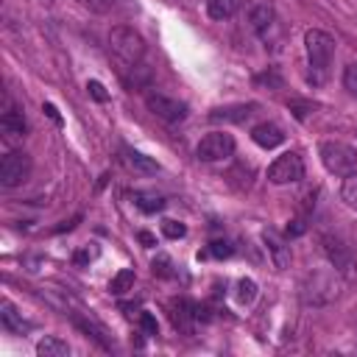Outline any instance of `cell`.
<instances>
[{
	"label": "cell",
	"mask_w": 357,
	"mask_h": 357,
	"mask_svg": "<svg viewBox=\"0 0 357 357\" xmlns=\"http://www.w3.org/2000/svg\"><path fill=\"white\" fill-rule=\"evenodd\" d=\"M109 47H112V53H114L123 64H128V67L139 64L142 56H145V39H142L134 28H128V25H114V28L109 31Z\"/></svg>",
	"instance_id": "obj_1"
},
{
	"label": "cell",
	"mask_w": 357,
	"mask_h": 357,
	"mask_svg": "<svg viewBox=\"0 0 357 357\" xmlns=\"http://www.w3.org/2000/svg\"><path fill=\"white\" fill-rule=\"evenodd\" d=\"M318 156L324 162V167L335 176H346L351 170H357V151L349 142L340 139H324L318 145Z\"/></svg>",
	"instance_id": "obj_2"
},
{
	"label": "cell",
	"mask_w": 357,
	"mask_h": 357,
	"mask_svg": "<svg viewBox=\"0 0 357 357\" xmlns=\"http://www.w3.org/2000/svg\"><path fill=\"white\" fill-rule=\"evenodd\" d=\"M304 47H307L310 67L324 75L329 70V64H332V56H335V39L321 28H310L304 33Z\"/></svg>",
	"instance_id": "obj_3"
},
{
	"label": "cell",
	"mask_w": 357,
	"mask_h": 357,
	"mask_svg": "<svg viewBox=\"0 0 357 357\" xmlns=\"http://www.w3.org/2000/svg\"><path fill=\"white\" fill-rule=\"evenodd\" d=\"M31 170H33V162L25 151H8L3 159H0V184L6 190L11 187H20L31 178Z\"/></svg>",
	"instance_id": "obj_4"
},
{
	"label": "cell",
	"mask_w": 357,
	"mask_h": 357,
	"mask_svg": "<svg viewBox=\"0 0 357 357\" xmlns=\"http://www.w3.org/2000/svg\"><path fill=\"white\" fill-rule=\"evenodd\" d=\"M301 178H304V162L296 151H284L268 165V181L271 184H296Z\"/></svg>",
	"instance_id": "obj_5"
},
{
	"label": "cell",
	"mask_w": 357,
	"mask_h": 357,
	"mask_svg": "<svg viewBox=\"0 0 357 357\" xmlns=\"http://www.w3.org/2000/svg\"><path fill=\"white\" fill-rule=\"evenodd\" d=\"M145 106L151 114H156L165 123H181L187 117V103H181L178 98H170L165 92H145Z\"/></svg>",
	"instance_id": "obj_6"
},
{
	"label": "cell",
	"mask_w": 357,
	"mask_h": 357,
	"mask_svg": "<svg viewBox=\"0 0 357 357\" xmlns=\"http://www.w3.org/2000/svg\"><path fill=\"white\" fill-rule=\"evenodd\" d=\"M234 153V137L226 131H212L195 145V156L201 162H223Z\"/></svg>",
	"instance_id": "obj_7"
},
{
	"label": "cell",
	"mask_w": 357,
	"mask_h": 357,
	"mask_svg": "<svg viewBox=\"0 0 357 357\" xmlns=\"http://www.w3.org/2000/svg\"><path fill=\"white\" fill-rule=\"evenodd\" d=\"M321 248H324L326 259L335 265V271H340V273H351V268H354V262H351V251H349L337 237H332V234H321Z\"/></svg>",
	"instance_id": "obj_8"
},
{
	"label": "cell",
	"mask_w": 357,
	"mask_h": 357,
	"mask_svg": "<svg viewBox=\"0 0 357 357\" xmlns=\"http://www.w3.org/2000/svg\"><path fill=\"white\" fill-rule=\"evenodd\" d=\"M245 20H248L251 31L265 33V31L276 22V8H273L271 0H251L248 8H245Z\"/></svg>",
	"instance_id": "obj_9"
},
{
	"label": "cell",
	"mask_w": 357,
	"mask_h": 357,
	"mask_svg": "<svg viewBox=\"0 0 357 357\" xmlns=\"http://www.w3.org/2000/svg\"><path fill=\"white\" fill-rule=\"evenodd\" d=\"M262 243H265V248L271 254L273 268L276 271H284L290 265V245H287V240L279 231H273V229H262Z\"/></svg>",
	"instance_id": "obj_10"
},
{
	"label": "cell",
	"mask_w": 357,
	"mask_h": 357,
	"mask_svg": "<svg viewBox=\"0 0 357 357\" xmlns=\"http://www.w3.org/2000/svg\"><path fill=\"white\" fill-rule=\"evenodd\" d=\"M0 131L6 139H22L25 131H28V123H25V114L20 109H6L0 114Z\"/></svg>",
	"instance_id": "obj_11"
},
{
	"label": "cell",
	"mask_w": 357,
	"mask_h": 357,
	"mask_svg": "<svg viewBox=\"0 0 357 357\" xmlns=\"http://www.w3.org/2000/svg\"><path fill=\"white\" fill-rule=\"evenodd\" d=\"M251 139H254L259 148L271 151V148H279V145L284 142V131H282L276 123H259V126L251 128Z\"/></svg>",
	"instance_id": "obj_12"
},
{
	"label": "cell",
	"mask_w": 357,
	"mask_h": 357,
	"mask_svg": "<svg viewBox=\"0 0 357 357\" xmlns=\"http://www.w3.org/2000/svg\"><path fill=\"white\" fill-rule=\"evenodd\" d=\"M237 8H240V0H206V14L215 22L231 20L237 14Z\"/></svg>",
	"instance_id": "obj_13"
},
{
	"label": "cell",
	"mask_w": 357,
	"mask_h": 357,
	"mask_svg": "<svg viewBox=\"0 0 357 357\" xmlns=\"http://www.w3.org/2000/svg\"><path fill=\"white\" fill-rule=\"evenodd\" d=\"M36 354L39 357H67L70 354V346H67V340H61L56 335H47V337H42L36 343Z\"/></svg>",
	"instance_id": "obj_14"
},
{
	"label": "cell",
	"mask_w": 357,
	"mask_h": 357,
	"mask_svg": "<svg viewBox=\"0 0 357 357\" xmlns=\"http://www.w3.org/2000/svg\"><path fill=\"white\" fill-rule=\"evenodd\" d=\"M0 321H3V326L11 329V332H25V329H31V324L22 321V315L17 312V307H14L11 301H3V304H0Z\"/></svg>",
	"instance_id": "obj_15"
},
{
	"label": "cell",
	"mask_w": 357,
	"mask_h": 357,
	"mask_svg": "<svg viewBox=\"0 0 357 357\" xmlns=\"http://www.w3.org/2000/svg\"><path fill=\"white\" fill-rule=\"evenodd\" d=\"M131 201H134V206H137L139 212H145V215H153V212H162V209H165V198H162L159 192H134Z\"/></svg>",
	"instance_id": "obj_16"
},
{
	"label": "cell",
	"mask_w": 357,
	"mask_h": 357,
	"mask_svg": "<svg viewBox=\"0 0 357 357\" xmlns=\"http://www.w3.org/2000/svg\"><path fill=\"white\" fill-rule=\"evenodd\" d=\"M170 318H173V324H176V329H181V332H192V307H190V301H176L173 304V312H170Z\"/></svg>",
	"instance_id": "obj_17"
},
{
	"label": "cell",
	"mask_w": 357,
	"mask_h": 357,
	"mask_svg": "<svg viewBox=\"0 0 357 357\" xmlns=\"http://www.w3.org/2000/svg\"><path fill=\"white\" fill-rule=\"evenodd\" d=\"M126 165H128L131 170H137V173H145V176H151V173L159 170V165H156L151 156L139 153V151H126Z\"/></svg>",
	"instance_id": "obj_18"
},
{
	"label": "cell",
	"mask_w": 357,
	"mask_h": 357,
	"mask_svg": "<svg viewBox=\"0 0 357 357\" xmlns=\"http://www.w3.org/2000/svg\"><path fill=\"white\" fill-rule=\"evenodd\" d=\"M75 326L81 329V332H86L89 337H95L103 349H112V340H109V332L100 326V324H95V321H84V318H75Z\"/></svg>",
	"instance_id": "obj_19"
},
{
	"label": "cell",
	"mask_w": 357,
	"mask_h": 357,
	"mask_svg": "<svg viewBox=\"0 0 357 357\" xmlns=\"http://www.w3.org/2000/svg\"><path fill=\"white\" fill-rule=\"evenodd\" d=\"M340 201H343L349 209H357V170H351V173L343 176V184H340Z\"/></svg>",
	"instance_id": "obj_20"
},
{
	"label": "cell",
	"mask_w": 357,
	"mask_h": 357,
	"mask_svg": "<svg viewBox=\"0 0 357 357\" xmlns=\"http://www.w3.org/2000/svg\"><path fill=\"white\" fill-rule=\"evenodd\" d=\"M134 271L131 268H123V271H117L114 276H112V282H109V290L114 293V296H123V293H128L131 287H134Z\"/></svg>",
	"instance_id": "obj_21"
},
{
	"label": "cell",
	"mask_w": 357,
	"mask_h": 357,
	"mask_svg": "<svg viewBox=\"0 0 357 357\" xmlns=\"http://www.w3.org/2000/svg\"><path fill=\"white\" fill-rule=\"evenodd\" d=\"M254 106H231V109H215L209 117L212 120H245Z\"/></svg>",
	"instance_id": "obj_22"
},
{
	"label": "cell",
	"mask_w": 357,
	"mask_h": 357,
	"mask_svg": "<svg viewBox=\"0 0 357 357\" xmlns=\"http://www.w3.org/2000/svg\"><path fill=\"white\" fill-rule=\"evenodd\" d=\"M257 298V282L254 279H240L237 282V301L240 304H251Z\"/></svg>",
	"instance_id": "obj_23"
},
{
	"label": "cell",
	"mask_w": 357,
	"mask_h": 357,
	"mask_svg": "<svg viewBox=\"0 0 357 357\" xmlns=\"http://www.w3.org/2000/svg\"><path fill=\"white\" fill-rule=\"evenodd\" d=\"M98 254H100V248H98L95 243H89V245H84V248H78V251L73 254V262H75V265H89L92 259H98Z\"/></svg>",
	"instance_id": "obj_24"
},
{
	"label": "cell",
	"mask_w": 357,
	"mask_h": 357,
	"mask_svg": "<svg viewBox=\"0 0 357 357\" xmlns=\"http://www.w3.org/2000/svg\"><path fill=\"white\" fill-rule=\"evenodd\" d=\"M162 234H165V237H170V240H178V237H184V234H187V226H184L181 220L167 218V220L162 223Z\"/></svg>",
	"instance_id": "obj_25"
},
{
	"label": "cell",
	"mask_w": 357,
	"mask_h": 357,
	"mask_svg": "<svg viewBox=\"0 0 357 357\" xmlns=\"http://www.w3.org/2000/svg\"><path fill=\"white\" fill-rule=\"evenodd\" d=\"M151 268H153L156 276H173V259L167 254H156V259H153Z\"/></svg>",
	"instance_id": "obj_26"
},
{
	"label": "cell",
	"mask_w": 357,
	"mask_h": 357,
	"mask_svg": "<svg viewBox=\"0 0 357 357\" xmlns=\"http://www.w3.org/2000/svg\"><path fill=\"white\" fill-rule=\"evenodd\" d=\"M343 86H346V92L351 98H357V64H349L343 70Z\"/></svg>",
	"instance_id": "obj_27"
},
{
	"label": "cell",
	"mask_w": 357,
	"mask_h": 357,
	"mask_svg": "<svg viewBox=\"0 0 357 357\" xmlns=\"http://www.w3.org/2000/svg\"><path fill=\"white\" fill-rule=\"evenodd\" d=\"M86 89H89V95H92L98 103H106V100H109V92L103 89L100 81H86Z\"/></svg>",
	"instance_id": "obj_28"
},
{
	"label": "cell",
	"mask_w": 357,
	"mask_h": 357,
	"mask_svg": "<svg viewBox=\"0 0 357 357\" xmlns=\"http://www.w3.org/2000/svg\"><path fill=\"white\" fill-rule=\"evenodd\" d=\"M209 254H212V257H231L234 248H231L226 240H215V243L209 245Z\"/></svg>",
	"instance_id": "obj_29"
},
{
	"label": "cell",
	"mask_w": 357,
	"mask_h": 357,
	"mask_svg": "<svg viewBox=\"0 0 357 357\" xmlns=\"http://www.w3.org/2000/svg\"><path fill=\"white\" fill-rule=\"evenodd\" d=\"M139 326H142L145 335H156V332H159V324H156V318H153L151 312H142V315H139Z\"/></svg>",
	"instance_id": "obj_30"
},
{
	"label": "cell",
	"mask_w": 357,
	"mask_h": 357,
	"mask_svg": "<svg viewBox=\"0 0 357 357\" xmlns=\"http://www.w3.org/2000/svg\"><path fill=\"white\" fill-rule=\"evenodd\" d=\"M304 231H307V223H304V220L296 218V220L287 223V237H298V234H304Z\"/></svg>",
	"instance_id": "obj_31"
},
{
	"label": "cell",
	"mask_w": 357,
	"mask_h": 357,
	"mask_svg": "<svg viewBox=\"0 0 357 357\" xmlns=\"http://www.w3.org/2000/svg\"><path fill=\"white\" fill-rule=\"evenodd\" d=\"M137 237H139V243H142L145 248H153V245H156V237H153L151 231H139Z\"/></svg>",
	"instance_id": "obj_32"
},
{
	"label": "cell",
	"mask_w": 357,
	"mask_h": 357,
	"mask_svg": "<svg viewBox=\"0 0 357 357\" xmlns=\"http://www.w3.org/2000/svg\"><path fill=\"white\" fill-rule=\"evenodd\" d=\"M84 3H86V6H92L95 11H106V8L112 6V0H84Z\"/></svg>",
	"instance_id": "obj_33"
},
{
	"label": "cell",
	"mask_w": 357,
	"mask_h": 357,
	"mask_svg": "<svg viewBox=\"0 0 357 357\" xmlns=\"http://www.w3.org/2000/svg\"><path fill=\"white\" fill-rule=\"evenodd\" d=\"M45 112H47V117H50L53 123H61V117H59V112H56V106H53V103H45Z\"/></svg>",
	"instance_id": "obj_34"
}]
</instances>
